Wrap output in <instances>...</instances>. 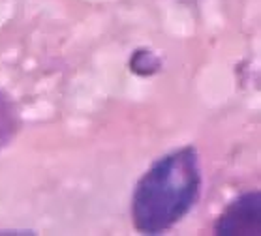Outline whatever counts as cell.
I'll use <instances>...</instances> for the list:
<instances>
[{"label": "cell", "mask_w": 261, "mask_h": 236, "mask_svg": "<svg viewBox=\"0 0 261 236\" xmlns=\"http://www.w3.org/2000/svg\"><path fill=\"white\" fill-rule=\"evenodd\" d=\"M201 191V167L192 146L166 154L150 167L132 197V219L143 234H160L190 212Z\"/></svg>", "instance_id": "1"}, {"label": "cell", "mask_w": 261, "mask_h": 236, "mask_svg": "<svg viewBox=\"0 0 261 236\" xmlns=\"http://www.w3.org/2000/svg\"><path fill=\"white\" fill-rule=\"evenodd\" d=\"M220 236H259L261 234V199L257 191L237 197L222 212L216 221Z\"/></svg>", "instance_id": "2"}, {"label": "cell", "mask_w": 261, "mask_h": 236, "mask_svg": "<svg viewBox=\"0 0 261 236\" xmlns=\"http://www.w3.org/2000/svg\"><path fill=\"white\" fill-rule=\"evenodd\" d=\"M19 118L15 105L6 94L0 92V150L12 141L13 135L17 133Z\"/></svg>", "instance_id": "3"}]
</instances>
